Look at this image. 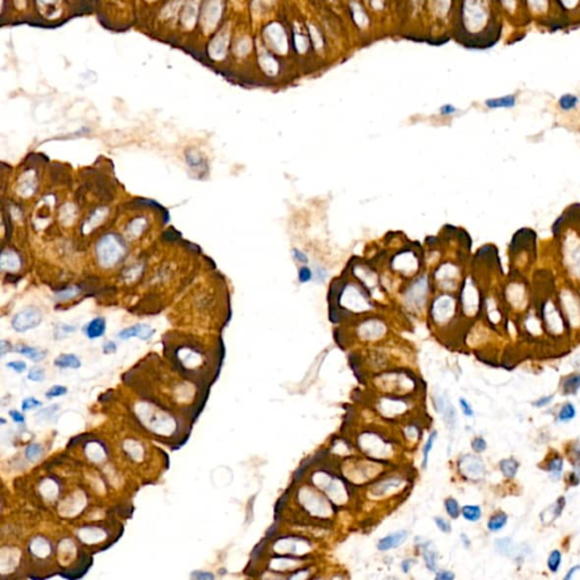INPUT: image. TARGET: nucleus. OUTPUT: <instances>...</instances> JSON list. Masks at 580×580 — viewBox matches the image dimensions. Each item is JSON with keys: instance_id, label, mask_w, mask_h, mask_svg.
Returning <instances> with one entry per match:
<instances>
[{"instance_id": "nucleus-1", "label": "nucleus", "mask_w": 580, "mask_h": 580, "mask_svg": "<svg viewBox=\"0 0 580 580\" xmlns=\"http://www.w3.org/2000/svg\"><path fill=\"white\" fill-rule=\"evenodd\" d=\"M559 242L561 266L568 281L580 288V229L568 227Z\"/></svg>"}, {"instance_id": "nucleus-2", "label": "nucleus", "mask_w": 580, "mask_h": 580, "mask_svg": "<svg viewBox=\"0 0 580 580\" xmlns=\"http://www.w3.org/2000/svg\"><path fill=\"white\" fill-rule=\"evenodd\" d=\"M95 253L99 264L105 269H110L123 261L127 253V246L119 235L109 232L99 239Z\"/></svg>"}, {"instance_id": "nucleus-3", "label": "nucleus", "mask_w": 580, "mask_h": 580, "mask_svg": "<svg viewBox=\"0 0 580 580\" xmlns=\"http://www.w3.org/2000/svg\"><path fill=\"white\" fill-rule=\"evenodd\" d=\"M555 297L568 326L580 327V288L567 281L560 286Z\"/></svg>"}, {"instance_id": "nucleus-4", "label": "nucleus", "mask_w": 580, "mask_h": 580, "mask_svg": "<svg viewBox=\"0 0 580 580\" xmlns=\"http://www.w3.org/2000/svg\"><path fill=\"white\" fill-rule=\"evenodd\" d=\"M540 319L543 327L553 335L564 333L568 326L555 296L543 297L540 303Z\"/></svg>"}, {"instance_id": "nucleus-5", "label": "nucleus", "mask_w": 580, "mask_h": 580, "mask_svg": "<svg viewBox=\"0 0 580 580\" xmlns=\"http://www.w3.org/2000/svg\"><path fill=\"white\" fill-rule=\"evenodd\" d=\"M529 289L520 277H512L503 287V300L511 310L525 311L529 303Z\"/></svg>"}, {"instance_id": "nucleus-6", "label": "nucleus", "mask_w": 580, "mask_h": 580, "mask_svg": "<svg viewBox=\"0 0 580 580\" xmlns=\"http://www.w3.org/2000/svg\"><path fill=\"white\" fill-rule=\"evenodd\" d=\"M42 321V312L37 307L29 306L18 312L11 320V326L16 332H25L36 327Z\"/></svg>"}, {"instance_id": "nucleus-7", "label": "nucleus", "mask_w": 580, "mask_h": 580, "mask_svg": "<svg viewBox=\"0 0 580 580\" xmlns=\"http://www.w3.org/2000/svg\"><path fill=\"white\" fill-rule=\"evenodd\" d=\"M460 465L463 467L465 474L471 477V478L479 479L485 474V466H484L483 461L479 458H476L474 456H466L460 461Z\"/></svg>"}, {"instance_id": "nucleus-8", "label": "nucleus", "mask_w": 580, "mask_h": 580, "mask_svg": "<svg viewBox=\"0 0 580 580\" xmlns=\"http://www.w3.org/2000/svg\"><path fill=\"white\" fill-rule=\"evenodd\" d=\"M154 332L155 330L152 329L147 324H135V326L126 327L123 331H120L118 333V338L126 340V339L137 337L142 339V340H147L154 334Z\"/></svg>"}, {"instance_id": "nucleus-9", "label": "nucleus", "mask_w": 580, "mask_h": 580, "mask_svg": "<svg viewBox=\"0 0 580 580\" xmlns=\"http://www.w3.org/2000/svg\"><path fill=\"white\" fill-rule=\"evenodd\" d=\"M564 507H566V500H564L563 497H561L556 500L553 505H551L548 508H546V509L542 511L541 514H540L542 524L545 525V526L551 525L556 518L560 517V514L562 513Z\"/></svg>"}, {"instance_id": "nucleus-10", "label": "nucleus", "mask_w": 580, "mask_h": 580, "mask_svg": "<svg viewBox=\"0 0 580 580\" xmlns=\"http://www.w3.org/2000/svg\"><path fill=\"white\" fill-rule=\"evenodd\" d=\"M408 533L406 530H399V532L390 534L387 537H383L377 543V548L380 551H389V549L398 547L401 545L404 541L407 540Z\"/></svg>"}, {"instance_id": "nucleus-11", "label": "nucleus", "mask_w": 580, "mask_h": 580, "mask_svg": "<svg viewBox=\"0 0 580 580\" xmlns=\"http://www.w3.org/2000/svg\"><path fill=\"white\" fill-rule=\"evenodd\" d=\"M484 105H485L486 108L492 110L512 109L517 106V97L516 94H507L499 98H491L485 100Z\"/></svg>"}, {"instance_id": "nucleus-12", "label": "nucleus", "mask_w": 580, "mask_h": 580, "mask_svg": "<svg viewBox=\"0 0 580 580\" xmlns=\"http://www.w3.org/2000/svg\"><path fill=\"white\" fill-rule=\"evenodd\" d=\"M106 327V320L99 316V318H95L92 321L87 323L84 331H85L86 337L89 339H98L105 334Z\"/></svg>"}, {"instance_id": "nucleus-13", "label": "nucleus", "mask_w": 580, "mask_h": 580, "mask_svg": "<svg viewBox=\"0 0 580 580\" xmlns=\"http://www.w3.org/2000/svg\"><path fill=\"white\" fill-rule=\"evenodd\" d=\"M269 40L276 50L284 52L287 49V40L284 33V30L279 25H274V28H269Z\"/></svg>"}, {"instance_id": "nucleus-14", "label": "nucleus", "mask_w": 580, "mask_h": 580, "mask_svg": "<svg viewBox=\"0 0 580 580\" xmlns=\"http://www.w3.org/2000/svg\"><path fill=\"white\" fill-rule=\"evenodd\" d=\"M561 389L563 395H576L580 389V373L570 374L563 377L561 382Z\"/></svg>"}, {"instance_id": "nucleus-15", "label": "nucleus", "mask_w": 580, "mask_h": 580, "mask_svg": "<svg viewBox=\"0 0 580 580\" xmlns=\"http://www.w3.org/2000/svg\"><path fill=\"white\" fill-rule=\"evenodd\" d=\"M580 99L574 93H564L561 95L558 100V107L561 111L570 112L578 108Z\"/></svg>"}, {"instance_id": "nucleus-16", "label": "nucleus", "mask_w": 580, "mask_h": 580, "mask_svg": "<svg viewBox=\"0 0 580 580\" xmlns=\"http://www.w3.org/2000/svg\"><path fill=\"white\" fill-rule=\"evenodd\" d=\"M107 215H108V210H107L106 208H99V209L95 210L92 215L90 216L89 219L85 221V223L83 224L84 231L85 232L92 231L94 228H97L99 224L101 223V221H104L106 219Z\"/></svg>"}, {"instance_id": "nucleus-17", "label": "nucleus", "mask_w": 580, "mask_h": 580, "mask_svg": "<svg viewBox=\"0 0 580 580\" xmlns=\"http://www.w3.org/2000/svg\"><path fill=\"white\" fill-rule=\"evenodd\" d=\"M22 264L17 253L13 251H3L1 255V268L8 271H16Z\"/></svg>"}, {"instance_id": "nucleus-18", "label": "nucleus", "mask_w": 580, "mask_h": 580, "mask_svg": "<svg viewBox=\"0 0 580 580\" xmlns=\"http://www.w3.org/2000/svg\"><path fill=\"white\" fill-rule=\"evenodd\" d=\"M186 161H187V165H188L190 168H192L193 170H198V169H204L207 170V161H205V159L202 156L201 152H197V151H194V150H189L186 152Z\"/></svg>"}, {"instance_id": "nucleus-19", "label": "nucleus", "mask_w": 580, "mask_h": 580, "mask_svg": "<svg viewBox=\"0 0 580 580\" xmlns=\"http://www.w3.org/2000/svg\"><path fill=\"white\" fill-rule=\"evenodd\" d=\"M499 467L500 471H502L503 476L507 477V478H513L518 472L519 463L516 459H513V458H508V459H503L500 461Z\"/></svg>"}, {"instance_id": "nucleus-20", "label": "nucleus", "mask_w": 580, "mask_h": 580, "mask_svg": "<svg viewBox=\"0 0 580 580\" xmlns=\"http://www.w3.org/2000/svg\"><path fill=\"white\" fill-rule=\"evenodd\" d=\"M508 522V514L503 511H498L487 521V528L491 532H499L505 528Z\"/></svg>"}, {"instance_id": "nucleus-21", "label": "nucleus", "mask_w": 580, "mask_h": 580, "mask_svg": "<svg viewBox=\"0 0 580 580\" xmlns=\"http://www.w3.org/2000/svg\"><path fill=\"white\" fill-rule=\"evenodd\" d=\"M56 366L60 368H78L81 367V361L78 360L75 355L67 354V355H60L58 358H56L55 362Z\"/></svg>"}, {"instance_id": "nucleus-22", "label": "nucleus", "mask_w": 580, "mask_h": 580, "mask_svg": "<svg viewBox=\"0 0 580 580\" xmlns=\"http://www.w3.org/2000/svg\"><path fill=\"white\" fill-rule=\"evenodd\" d=\"M16 352L22 354L23 356L28 357L29 360H31L33 362H40L45 357L44 352H42V350L37 349V348H34V347H30V346H25V345L18 346L16 348Z\"/></svg>"}, {"instance_id": "nucleus-23", "label": "nucleus", "mask_w": 580, "mask_h": 580, "mask_svg": "<svg viewBox=\"0 0 580 580\" xmlns=\"http://www.w3.org/2000/svg\"><path fill=\"white\" fill-rule=\"evenodd\" d=\"M576 407L572 402H566L562 404L558 414V421L561 423H568L576 417Z\"/></svg>"}, {"instance_id": "nucleus-24", "label": "nucleus", "mask_w": 580, "mask_h": 580, "mask_svg": "<svg viewBox=\"0 0 580 580\" xmlns=\"http://www.w3.org/2000/svg\"><path fill=\"white\" fill-rule=\"evenodd\" d=\"M463 517L468 521H478L482 517V509L479 506H465L461 509Z\"/></svg>"}, {"instance_id": "nucleus-25", "label": "nucleus", "mask_w": 580, "mask_h": 580, "mask_svg": "<svg viewBox=\"0 0 580 580\" xmlns=\"http://www.w3.org/2000/svg\"><path fill=\"white\" fill-rule=\"evenodd\" d=\"M562 469H563V459L560 456L555 455L554 457H552L551 459L547 461L546 471L554 477H560L561 472H562Z\"/></svg>"}, {"instance_id": "nucleus-26", "label": "nucleus", "mask_w": 580, "mask_h": 580, "mask_svg": "<svg viewBox=\"0 0 580 580\" xmlns=\"http://www.w3.org/2000/svg\"><path fill=\"white\" fill-rule=\"evenodd\" d=\"M145 227H146V220H145V218H143V217L136 218L135 220H133L132 222L128 224L127 232L132 236V237H139V236L143 232Z\"/></svg>"}, {"instance_id": "nucleus-27", "label": "nucleus", "mask_w": 580, "mask_h": 580, "mask_svg": "<svg viewBox=\"0 0 580 580\" xmlns=\"http://www.w3.org/2000/svg\"><path fill=\"white\" fill-rule=\"evenodd\" d=\"M561 561H562V553L559 549H554L551 552L547 559V568L551 572H558L559 568L561 566Z\"/></svg>"}, {"instance_id": "nucleus-28", "label": "nucleus", "mask_w": 580, "mask_h": 580, "mask_svg": "<svg viewBox=\"0 0 580 580\" xmlns=\"http://www.w3.org/2000/svg\"><path fill=\"white\" fill-rule=\"evenodd\" d=\"M436 431H433L432 433L430 434L429 438H427V442L424 445V449H423V464H422V467L423 468H426L427 467V463H429V456H430V452L431 450L433 448V444H434V441L436 440Z\"/></svg>"}, {"instance_id": "nucleus-29", "label": "nucleus", "mask_w": 580, "mask_h": 580, "mask_svg": "<svg viewBox=\"0 0 580 580\" xmlns=\"http://www.w3.org/2000/svg\"><path fill=\"white\" fill-rule=\"evenodd\" d=\"M36 190V181L33 177L29 176L28 178H23L20 184V192L23 196H30L32 195Z\"/></svg>"}, {"instance_id": "nucleus-30", "label": "nucleus", "mask_w": 580, "mask_h": 580, "mask_svg": "<svg viewBox=\"0 0 580 580\" xmlns=\"http://www.w3.org/2000/svg\"><path fill=\"white\" fill-rule=\"evenodd\" d=\"M42 456V446L37 443H32L30 444L28 448H26V451H25V457L26 459L32 461H37L41 458Z\"/></svg>"}, {"instance_id": "nucleus-31", "label": "nucleus", "mask_w": 580, "mask_h": 580, "mask_svg": "<svg viewBox=\"0 0 580 580\" xmlns=\"http://www.w3.org/2000/svg\"><path fill=\"white\" fill-rule=\"evenodd\" d=\"M444 505H445L446 513H448L450 517H451L452 519H457L458 517H459L461 510H460L459 503H458L455 499L450 498L448 500H445Z\"/></svg>"}, {"instance_id": "nucleus-32", "label": "nucleus", "mask_w": 580, "mask_h": 580, "mask_svg": "<svg viewBox=\"0 0 580 580\" xmlns=\"http://www.w3.org/2000/svg\"><path fill=\"white\" fill-rule=\"evenodd\" d=\"M79 293V289L76 288V287H71V288H66L62 290V291L57 292L56 293V297L57 299L60 300V301H66V300H70L72 298H74Z\"/></svg>"}, {"instance_id": "nucleus-33", "label": "nucleus", "mask_w": 580, "mask_h": 580, "mask_svg": "<svg viewBox=\"0 0 580 580\" xmlns=\"http://www.w3.org/2000/svg\"><path fill=\"white\" fill-rule=\"evenodd\" d=\"M28 377L33 382H41V381L44 380L45 377V373H44V369L39 367V366H36V367H32L30 369V372L28 374Z\"/></svg>"}, {"instance_id": "nucleus-34", "label": "nucleus", "mask_w": 580, "mask_h": 580, "mask_svg": "<svg viewBox=\"0 0 580 580\" xmlns=\"http://www.w3.org/2000/svg\"><path fill=\"white\" fill-rule=\"evenodd\" d=\"M424 560H425L426 567L429 568L430 570L434 571L435 569H436V554H435L434 552L429 551V549H425Z\"/></svg>"}, {"instance_id": "nucleus-35", "label": "nucleus", "mask_w": 580, "mask_h": 580, "mask_svg": "<svg viewBox=\"0 0 580 580\" xmlns=\"http://www.w3.org/2000/svg\"><path fill=\"white\" fill-rule=\"evenodd\" d=\"M76 327L72 326H68V324H58L56 327V338H62L65 337V335L67 334H71L72 332H75Z\"/></svg>"}, {"instance_id": "nucleus-36", "label": "nucleus", "mask_w": 580, "mask_h": 580, "mask_svg": "<svg viewBox=\"0 0 580 580\" xmlns=\"http://www.w3.org/2000/svg\"><path fill=\"white\" fill-rule=\"evenodd\" d=\"M313 278V271L308 266H301L298 271V280L300 284H307Z\"/></svg>"}, {"instance_id": "nucleus-37", "label": "nucleus", "mask_w": 580, "mask_h": 580, "mask_svg": "<svg viewBox=\"0 0 580 580\" xmlns=\"http://www.w3.org/2000/svg\"><path fill=\"white\" fill-rule=\"evenodd\" d=\"M313 461H314V458H308V459L303 461V464L300 465L298 469L293 472V479H295V482H299V480L301 479V477H303V475H304L305 471H306L308 466H310Z\"/></svg>"}, {"instance_id": "nucleus-38", "label": "nucleus", "mask_w": 580, "mask_h": 580, "mask_svg": "<svg viewBox=\"0 0 580 580\" xmlns=\"http://www.w3.org/2000/svg\"><path fill=\"white\" fill-rule=\"evenodd\" d=\"M471 448H472V450H474V451L476 453H482V452H484L486 450L487 443H486V441L484 440L483 437L477 436L471 442Z\"/></svg>"}, {"instance_id": "nucleus-39", "label": "nucleus", "mask_w": 580, "mask_h": 580, "mask_svg": "<svg viewBox=\"0 0 580 580\" xmlns=\"http://www.w3.org/2000/svg\"><path fill=\"white\" fill-rule=\"evenodd\" d=\"M67 394V388L66 387H63V385H55V387H52L50 390H48L47 394H45V397L49 399L51 398H55V397H60L63 395H66Z\"/></svg>"}, {"instance_id": "nucleus-40", "label": "nucleus", "mask_w": 580, "mask_h": 580, "mask_svg": "<svg viewBox=\"0 0 580 580\" xmlns=\"http://www.w3.org/2000/svg\"><path fill=\"white\" fill-rule=\"evenodd\" d=\"M41 404L42 403L39 401V400H36V398L30 397V398L24 399V401L22 402V408H23V410L26 411V410H31V409H34V408L40 407Z\"/></svg>"}, {"instance_id": "nucleus-41", "label": "nucleus", "mask_w": 580, "mask_h": 580, "mask_svg": "<svg viewBox=\"0 0 580 580\" xmlns=\"http://www.w3.org/2000/svg\"><path fill=\"white\" fill-rule=\"evenodd\" d=\"M435 524H436L437 528L441 530V532H443L445 534H449L451 533V525H450V522L448 520H445L443 518H438L436 517L434 519Z\"/></svg>"}, {"instance_id": "nucleus-42", "label": "nucleus", "mask_w": 580, "mask_h": 580, "mask_svg": "<svg viewBox=\"0 0 580 580\" xmlns=\"http://www.w3.org/2000/svg\"><path fill=\"white\" fill-rule=\"evenodd\" d=\"M288 498H289V491L285 492V493L280 497V499L278 500V502L276 505V510H274L276 516H279V514L282 512V510H284V508L286 507V503H287V501H288Z\"/></svg>"}, {"instance_id": "nucleus-43", "label": "nucleus", "mask_w": 580, "mask_h": 580, "mask_svg": "<svg viewBox=\"0 0 580 580\" xmlns=\"http://www.w3.org/2000/svg\"><path fill=\"white\" fill-rule=\"evenodd\" d=\"M459 403L465 416H467V417H472V416H474V410H472L471 403H469L466 399L461 398L459 400Z\"/></svg>"}, {"instance_id": "nucleus-44", "label": "nucleus", "mask_w": 580, "mask_h": 580, "mask_svg": "<svg viewBox=\"0 0 580 580\" xmlns=\"http://www.w3.org/2000/svg\"><path fill=\"white\" fill-rule=\"evenodd\" d=\"M554 399V396H545V397H542V398L537 399L536 401L533 402V406H535L537 408H543L545 406H547V404L552 401V400Z\"/></svg>"}, {"instance_id": "nucleus-45", "label": "nucleus", "mask_w": 580, "mask_h": 580, "mask_svg": "<svg viewBox=\"0 0 580 580\" xmlns=\"http://www.w3.org/2000/svg\"><path fill=\"white\" fill-rule=\"evenodd\" d=\"M7 367H9L11 369H14L15 372L17 373H22L24 372L26 369V364L24 362H10L7 364Z\"/></svg>"}, {"instance_id": "nucleus-46", "label": "nucleus", "mask_w": 580, "mask_h": 580, "mask_svg": "<svg viewBox=\"0 0 580 580\" xmlns=\"http://www.w3.org/2000/svg\"><path fill=\"white\" fill-rule=\"evenodd\" d=\"M292 256H293V258L296 259V261H298L300 263H307L308 262L307 255L305 254L304 252H301L297 249L292 250Z\"/></svg>"}, {"instance_id": "nucleus-47", "label": "nucleus", "mask_w": 580, "mask_h": 580, "mask_svg": "<svg viewBox=\"0 0 580 580\" xmlns=\"http://www.w3.org/2000/svg\"><path fill=\"white\" fill-rule=\"evenodd\" d=\"M265 542H266V540L261 541L258 543V545H256V547L254 548L253 553H252V558H253L254 560H257L259 556H261L263 549H264V547H265Z\"/></svg>"}, {"instance_id": "nucleus-48", "label": "nucleus", "mask_w": 580, "mask_h": 580, "mask_svg": "<svg viewBox=\"0 0 580 580\" xmlns=\"http://www.w3.org/2000/svg\"><path fill=\"white\" fill-rule=\"evenodd\" d=\"M440 112L443 116H451V114L457 112V108L452 105H444L440 108Z\"/></svg>"}, {"instance_id": "nucleus-49", "label": "nucleus", "mask_w": 580, "mask_h": 580, "mask_svg": "<svg viewBox=\"0 0 580 580\" xmlns=\"http://www.w3.org/2000/svg\"><path fill=\"white\" fill-rule=\"evenodd\" d=\"M192 578H195V579H213L215 578V576L212 574H209V572H203V571H195L194 574L192 575Z\"/></svg>"}, {"instance_id": "nucleus-50", "label": "nucleus", "mask_w": 580, "mask_h": 580, "mask_svg": "<svg viewBox=\"0 0 580 580\" xmlns=\"http://www.w3.org/2000/svg\"><path fill=\"white\" fill-rule=\"evenodd\" d=\"M437 580H452L455 579V575L450 571H441L436 575Z\"/></svg>"}, {"instance_id": "nucleus-51", "label": "nucleus", "mask_w": 580, "mask_h": 580, "mask_svg": "<svg viewBox=\"0 0 580 580\" xmlns=\"http://www.w3.org/2000/svg\"><path fill=\"white\" fill-rule=\"evenodd\" d=\"M9 415L10 417L13 418V421H15L16 423H24V416H23L20 411L17 410H10L9 411Z\"/></svg>"}, {"instance_id": "nucleus-52", "label": "nucleus", "mask_w": 580, "mask_h": 580, "mask_svg": "<svg viewBox=\"0 0 580 580\" xmlns=\"http://www.w3.org/2000/svg\"><path fill=\"white\" fill-rule=\"evenodd\" d=\"M116 349H117V346H116V343L112 342V341H108V342H106V343H105V346H104V350H105V353H106V354H111V353H114V352H116Z\"/></svg>"}, {"instance_id": "nucleus-53", "label": "nucleus", "mask_w": 580, "mask_h": 580, "mask_svg": "<svg viewBox=\"0 0 580 580\" xmlns=\"http://www.w3.org/2000/svg\"><path fill=\"white\" fill-rule=\"evenodd\" d=\"M568 482L570 483V485H578L580 483V475L577 474V472L574 471L569 474V479H568Z\"/></svg>"}, {"instance_id": "nucleus-54", "label": "nucleus", "mask_w": 580, "mask_h": 580, "mask_svg": "<svg viewBox=\"0 0 580 580\" xmlns=\"http://www.w3.org/2000/svg\"><path fill=\"white\" fill-rule=\"evenodd\" d=\"M570 460L574 461L575 466H580V450L579 449H575L574 451H572V457L570 458Z\"/></svg>"}, {"instance_id": "nucleus-55", "label": "nucleus", "mask_w": 580, "mask_h": 580, "mask_svg": "<svg viewBox=\"0 0 580 580\" xmlns=\"http://www.w3.org/2000/svg\"><path fill=\"white\" fill-rule=\"evenodd\" d=\"M578 570H580V566H575V567L570 568L569 571L567 572V575H566V577H564V579H566V580H570L572 577H574V575H575L576 572H577Z\"/></svg>"}, {"instance_id": "nucleus-56", "label": "nucleus", "mask_w": 580, "mask_h": 580, "mask_svg": "<svg viewBox=\"0 0 580 580\" xmlns=\"http://www.w3.org/2000/svg\"><path fill=\"white\" fill-rule=\"evenodd\" d=\"M10 343H8L5 340L1 341V356H5L8 350H10Z\"/></svg>"}, {"instance_id": "nucleus-57", "label": "nucleus", "mask_w": 580, "mask_h": 580, "mask_svg": "<svg viewBox=\"0 0 580 580\" xmlns=\"http://www.w3.org/2000/svg\"><path fill=\"white\" fill-rule=\"evenodd\" d=\"M278 528H279V526H278V524H277V525H273V526H271V527H270V528H269V530H268V533H266V535H268V537H272V536H274V535H276V534H277V530H278Z\"/></svg>"}, {"instance_id": "nucleus-58", "label": "nucleus", "mask_w": 580, "mask_h": 580, "mask_svg": "<svg viewBox=\"0 0 580 580\" xmlns=\"http://www.w3.org/2000/svg\"><path fill=\"white\" fill-rule=\"evenodd\" d=\"M411 562H413V561H411V560L403 561V562H402V569H403L404 572L409 571V567L411 566Z\"/></svg>"}, {"instance_id": "nucleus-59", "label": "nucleus", "mask_w": 580, "mask_h": 580, "mask_svg": "<svg viewBox=\"0 0 580 580\" xmlns=\"http://www.w3.org/2000/svg\"><path fill=\"white\" fill-rule=\"evenodd\" d=\"M461 540L464 541V543H465V546H466V547H469V544H471V542H469V540L467 539V537H466V535H465V534H463V535H461Z\"/></svg>"}, {"instance_id": "nucleus-60", "label": "nucleus", "mask_w": 580, "mask_h": 580, "mask_svg": "<svg viewBox=\"0 0 580 580\" xmlns=\"http://www.w3.org/2000/svg\"><path fill=\"white\" fill-rule=\"evenodd\" d=\"M577 365H578V366H579V365H580V360H579V362H577Z\"/></svg>"}]
</instances>
